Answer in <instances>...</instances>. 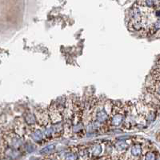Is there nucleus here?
Wrapping results in <instances>:
<instances>
[{
    "label": "nucleus",
    "instance_id": "nucleus-1",
    "mask_svg": "<svg viewBox=\"0 0 160 160\" xmlns=\"http://www.w3.org/2000/svg\"><path fill=\"white\" fill-rule=\"evenodd\" d=\"M154 147L149 140L136 139L130 145L124 160H140L143 155Z\"/></svg>",
    "mask_w": 160,
    "mask_h": 160
},
{
    "label": "nucleus",
    "instance_id": "nucleus-2",
    "mask_svg": "<svg viewBox=\"0 0 160 160\" xmlns=\"http://www.w3.org/2000/svg\"><path fill=\"white\" fill-rule=\"evenodd\" d=\"M147 82L160 83V57L158 59L157 63L155 64V67L153 68L151 75L149 76Z\"/></svg>",
    "mask_w": 160,
    "mask_h": 160
},
{
    "label": "nucleus",
    "instance_id": "nucleus-3",
    "mask_svg": "<svg viewBox=\"0 0 160 160\" xmlns=\"http://www.w3.org/2000/svg\"><path fill=\"white\" fill-rule=\"evenodd\" d=\"M140 160H160V154L155 147H153L149 151H147Z\"/></svg>",
    "mask_w": 160,
    "mask_h": 160
}]
</instances>
